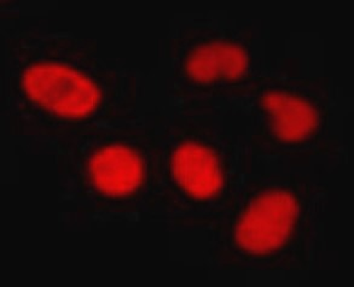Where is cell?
Returning <instances> with one entry per match:
<instances>
[{
    "instance_id": "4",
    "label": "cell",
    "mask_w": 354,
    "mask_h": 287,
    "mask_svg": "<svg viewBox=\"0 0 354 287\" xmlns=\"http://www.w3.org/2000/svg\"><path fill=\"white\" fill-rule=\"evenodd\" d=\"M165 116L145 112L55 153L59 193L75 206L77 220L151 219L161 182Z\"/></svg>"
},
{
    "instance_id": "3",
    "label": "cell",
    "mask_w": 354,
    "mask_h": 287,
    "mask_svg": "<svg viewBox=\"0 0 354 287\" xmlns=\"http://www.w3.org/2000/svg\"><path fill=\"white\" fill-rule=\"evenodd\" d=\"M247 126L242 108L177 106L166 114L161 182L150 220L171 230H209L245 177Z\"/></svg>"
},
{
    "instance_id": "2",
    "label": "cell",
    "mask_w": 354,
    "mask_h": 287,
    "mask_svg": "<svg viewBox=\"0 0 354 287\" xmlns=\"http://www.w3.org/2000/svg\"><path fill=\"white\" fill-rule=\"evenodd\" d=\"M328 201L329 187L316 170L245 174L227 210L207 230V267L257 273L311 268Z\"/></svg>"
},
{
    "instance_id": "5",
    "label": "cell",
    "mask_w": 354,
    "mask_h": 287,
    "mask_svg": "<svg viewBox=\"0 0 354 287\" xmlns=\"http://www.w3.org/2000/svg\"><path fill=\"white\" fill-rule=\"evenodd\" d=\"M249 156L276 168L326 172L340 163L333 132L335 96L323 77H294L270 66L244 104Z\"/></svg>"
},
{
    "instance_id": "1",
    "label": "cell",
    "mask_w": 354,
    "mask_h": 287,
    "mask_svg": "<svg viewBox=\"0 0 354 287\" xmlns=\"http://www.w3.org/2000/svg\"><path fill=\"white\" fill-rule=\"evenodd\" d=\"M144 77L88 39L39 22L5 32L3 115L11 133L57 152L82 137L137 120Z\"/></svg>"
},
{
    "instance_id": "6",
    "label": "cell",
    "mask_w": 354,
    "mask_h": 287,
    "mask_svg": "<svg viewBox=\"0 0 354 287\" xmlns=\"http://www.w3.org/2000/svg\"><path fill=\"white\" fill-rule=\"evenodd\" d=\"M168 95L178 108H242L266 70L263 29L254 19L179 21L166 43Z\"/></svg>"
}]
</instances>
